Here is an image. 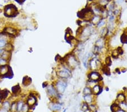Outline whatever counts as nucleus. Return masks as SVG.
<instances>
[{
	"mask_svg": "<svg viewBox=\"0 0 127 112\" xmlns=\"http://www.w3.org/2000/svg\"><path fill=\"white\" fill-rule=\"evenodd\" d=\"M55 75L58 78L64 80L70 79L72 76L71 69L64 63H60L58 68L55 70Z\"/></svg>",
	"mask_w": 127,
	"mask_h": 112,
	"instance_id": "nucleus-1",
	"label": "nucleus"
},
{
	"mask_svg": "<svg viewBox=\"0 0 127 112\" xmlns=\"http://www.w3.org/2000/svg\"><path fill=\"white\" fill-rule=\"evenodd\" d=\"M1 32L6 35L7 36L9 37L10 39H13L18 35L19 33V29L17 27H16L15 26L11 24H6L5 27L4 28L2 31Z\"/></svg>",
	"mask_w": 127,
	"mask_h": 112,
	"instance_id": "nucleus-2",
	"label": "nucleus"
},
{
	"mask_svg": "<svg viewBox=\"0 0 127 112\" xmlns=\"http://www.w3.org/2000/svg\"><path fill=\"white\" fill-rule=\"evenodd\" d=\"M18 9L14 4H9L4 7V15L9 18H15L18 15Z\"/></svg>",
	"mask_w": 127,
	"mask_h": 112,
	"instance_id": "nucleus-3",
	"label": "nucleus"
},
{
	"mask_svg": "<svg viewBox=\"0 0 127 112\" xmlns=\"http://www.w3.org/2000/svg\"><path fill=\"white\" fill-rule=\"evenodd\" d=\"M53 84L54 85L55 88H56V90L57 91L58 93L61 94V95H62L65 92L66 89L67 87V83L66 82V80L59 79V78L54 80Z\"/></svg>",
	"mask_w": 127,
	"mask_h": 112,
	"instance_id": "nucleus-4",
	"label": "nucleus"
},
{
	"mask_svg": "<svg viewBox=\"0 0 127 112\" xmlns=\"http://www.w3.org/2000/svg\"><path fill=\"white\" fill-rule=\"evenodd\" d=\"M37 101V97L36 93L33 92H30V93L26 97L25 102L29 107L32 108L33 107H35Z\"/></svg>",
	"mask_w": 127,
	"mask_h": 112,
	"instance_id": "nucleus-5",
	"label": "nucleus"
},
{
	"mask_svg": "<svg viewBox=\"0 0 127 112\" xmlns=\"http://www.w3.org/2000/svg\"><path fill=\"white\" fill-rule=\"evenodd\" d=\"M46 89L48 96L51 99L54 100L55 98H57V96L58 93L56 90V88H55L53 83L49 84L47 87L46 88Z\"/></svg>",
	"mask_w": 127,
	"mask_h": 112,
	"instance_id": "nucleus-6",
	"label": "nucleus"
},
{
	"mask_svg": "<svg viewBox=\"0 0 127 112\" xmlns=\"http://www.w3.org/2000/svg\"><path fill=\"white\" fill-rule=\"evenodd\" d=\"M88 78L89 80L94 82H99L102 80V77L97 71H91L88 74Z\"/></svg>",
	"mask_w": 127,
	"mask_h": 112,
	"instance_id": "nucleus-7",
	"label": "nucleus"
},
{
	"mask_svg": "<svg viewBox=\"0 0 127 112\" xmlns=\"http://www.w3.org/2000/svg\"><path fill=\"white\" fill-rule=\"evenodd\" d=\"M12 67L9 64L5 65H0V79H5V77L8 74Z\"/></svg>",
	"mask_w": 127,
	"mask_h": 112,
	"instance_id": "nucleus-8",
	"label": "nucleus"
},
{
	"mask_svg": "<svg viewBox=\"0 0 127 112\" xmlns=\"http://www.w3.org/2000/svg\"><path fill=\"white\" fill-rule=\"evenodd\" d=\"M11 39L1 32V35L0 36V49H4L6 44L9 42H11Z\"/></svg>",
	"mask_w": 127,
	"mask_h": 112,
	"instance_id": "nucleus-9",
	"label": "nucleus"
},
{
	"mask_svg": "<svg viewBox=\"0 0 127 112\" xmlns=\"http://www.w3.org/2000/svg\"><path fill=\"white\" fill-rule=\"evenodd\" d=\"M11 93L9 90L5 88V89H0V103H2L11 96Z\"/></svg>",
	"mask_w": 127,
	"mask_h": 112,
	"instance_id": "nucleus-10",
	"label": "nucleus"
},
{
	"mask_svg": "<svg viewBox=\"0 0 127 112\" xmlns=\"http://www.w3.org/2000/svg\"><path fill=\"white\" fill-rule=\"evenodd\" d=\"M22 91V89L21 86L18 83L13 85V86H12V87L11 88V95L17 97L20 94H21Z\"/></svg>",
	"mask_w": 127,
	"mask_h": 112,
	"instance_id": "nucleus-11",
	"label": "nucleus"
},
{
	"mask_svg": "<svg viewBox=\"0 0 127 112\" xmlns=\"http://www.w3.org/2000/svg\"><path fill=\"white\" fill-rule=\"evenodd\" d=\"M92 94L93 95H98L101 93L103 91V85H101L100 84H96L92 88Z\"/></svg>",
	"mask_w": 127,
	"mask_h": 112,
	"instance_id": "nucleus-12",
	"label": "nucleus"
},
{
	"mask_svg": "<svg viewBox=\"0 0 127 112\" xmlns=\"http://www.w3.org/2000/svg\"><path fill=\"white\" fill-rule=\"evenodd\" d=\"M32 83V79L29 76L26 75L23 76L22 81V84L24 88L28 87Z\"/></svg>",
	"mask_w": 127,
	"mask_h": 112,
	"instance_id": "nucleus-13",
	"label": "nucleus"
},
{
	"mask_svg": "<svg viewBox=\"0 0 127 112\" xmlns=\"http://www.w3.org/2000/svg\"><path fill=\"white\" fill-rule=\"evenodd\" d=\"M50 109L52 111L56 112L62 109V105L57 102H52L50 105Z\"/></svg>",
	"mask_w": 127,
	"mask_h": 112,
	"instance_id": "nucleus-14",
	"label": "nucleus"
},
{
	"mask_svg": "<svg viewBox=\"0 0 127 112\" xmlns=\"http://www.w3.org/2000/svg\"><path fill=\"white\" fill-rule=\"evenodd\" d=\"M109 33V29H108V28L107 27H105L102 28L101 29L100 32V36L101 38H105L106 37L108 36Z\"/></svg>",
	"mask_w": 127,
	"mask_h": 112,
	"instance_id": "nucleus-15",
	"label": "nucleus"
},
{
	"mask_svg": "<svg viewBox=\"0 0 127 112\" xmlns=\"http://www.w3.org/2000/svg\"><path fill=\"white\" fill-rule=\"evenodd\" d=\"M126 100V96L123 93H120L117 95L116 97V101L118 102V104H119L120 103H124Z\"/></svg>",
	"mask_w": 127,
	"mask_h": 112,
	"instance_id": "nucleus-16",
	"label": "nucleus"
},
{
	"mask_svg": "<svg viewBox=\"0 0 127 112\" xmlns=\"http://www.w3.org/2000/svg\"><path fill=\"white\" fill-rule=\"evenodd\" d=\"M11 56H12V52H9V51H5V50H4V52H3L0 55V57L5 59V60H7L8 61H10V60H11Z\"/></svg>",
	"mask_w": 127,
	"mask_h": 112,
	"instance_id": "nucleus-17",
	"label": "nucleus"
},
{
	"mask_svg": "<svg viewBox=\"0 0 127 112\" xmlns=\"http://www.w3.org/2000/svg\"><path fill=\"white\" fill-rule=\"evenodd\" d=\"M101 70L102 73L104 74L105 75H106L110 76L111 75V70L110 67L109 66H106V65H103Z\"/></svg>",
	"mask_w": 127,
	"mask_h": 112,
	"instance_id": "nucleus-18",
	"label": "nucleus"
},
{
	"mask_svg": "<svg viewBox=\"0 0 127 112\" xmlns=\"http://www.w3.org/2000/svg\"><path fill=\"white\" fill-rule=\"evenodd\" d=\"M93 96L94 95H93V94L92 95H84L85 102L87 103L88 104H92L93 102V100H94Z\"/></svg>",
	"mask_w": 127,
	"mask_h": 112,
	"instance_id": "nucleus-19",
	"label": "nucleus"
},
{
	"mask_svg": "<svg viewBox=\"0 0 127 112\" xmlns=\"http://www.w3.org/2000/svg\"><path fill=\"white\" fill-rule=\"evenodd\" d=\"M11 102H10V100H6L4 101L3 102L1 103V107H3V108L5 109L9 110L10 106H11Z\"/></svg>",
	"mask_w": 127,
	"mask_h": 112,
	"instance_id": "nucleus-20",
	"label": "nucleus"
},
{
	"mask_svg": "<svg viewBox=\"0 0 127 112\" xmlns=\"http://www.w3.org/2000/svg\"><path fill=\"white\" fill-rule=\"evenodd\" d=\"M25 103V101L23 99H19L17 100V112H21L23 105Z\"/></svg>",
	"mask_w": 127,
	"mask_h": 112,
	"instance_id": "nucleus-21",
	"label": "nucleus"
},
{
	"mask_svg": "<svg viewBox=\"0 0 127 112\" xmlns=\"http://www.w3.org/2000/svg\"><path fill=\"white\" fill-rule=\"evenodd\" d=\"M10 112H17V100L11 102L10 107Z\"/></svg>",
	"mask_w": 127,
	"mask_h": 112,
	"instance_id": "nucleus-22",
	"label": "nucleus"
},
{
	"mask_svg": "<svg viewBox=\"0 0 127 112\" xmlns=\"http://www.w3.org/2000/svg\"><path fill=\"white\" fill-rule=\"evenodd\" d=\"M4 50L5 51H9V52H13V50H14V45L12 43V42H9L6 44L5 48H4Z\"/></svg>",
	"mask_w": 127,
	"mask_h": 112,
	"instance_id": "nucleus-23",
	"label": "nucleus"
},
{
	"mask_svg": "<svg viewBox=\"0 0 127 112\" xmlns=\"http://www.w3.org/2000/svg\"><path fill=\"white\" fill-rule=\"evenodd\" d=\"M120 109V106L119 104L116 103H114V104L111 106V110L112 112H118Z\"/></svg>",
	"mask_w": 127,
	"mask_h": 112,
	"instance_id": "nucleus-24",
	"label": "nucleus"
},
{
	"mask_svg": "<svg viewBox=\"0 0 127 112\" xmlns=\"http://www.w3.org/2000/svg\"><path fill=\"white\" fill-rule=\"evenodd\" d=\"M83 94L84 95H92V88L88 86H86L83 89Z\"/></svg>",
	"mask_w": 127,
	"mask_h": 112,
	"instance_id": "nucleus-25",
	"label": "nucleus"
},
{
	"mask_svg": "<svg viewBox=\"0 0 127 112\" xmlns=\"http://www.w3.org/2000/svg\"><path fill=\"white\" fill-rule=\"evenodd\" d=\"M112 64V60H111V57L110 56H108L106 57L105 59V65H106V66H110Z\"/></svg>",
	"mask_w": 127,
	"mask_h": 112,
	"instance_id": "nucleus-26",
	"label": "nucleus"
},
{
	"mask_svg": "<svg viewBox=\"0 0 127 112\" xmlns=\"http://www.w3.org/2000/svg\"><path fill=\"white\" fill-rule=\"evenodd\" d=\"M120 42L122 44H127V34L125 33H122L120 36Z\"/></svg>",
	"mask_w": 127,
	"mask_h": 112,
	"instance_id": "nucleus-27",
	"label": "nucleus"
},
{
	"mask_svg": "<svg viewBox=\"0 0 127 112\" xmlns=\"http://www.w3.org/2000/svg\"><path fill=\"white\" fill-rule=\"evenodd\" d=\"M119 56H120V54L117 49H114L113 51H111V56L113 57V58H117L118 57H119Z\"/></svg>",
	"mask_w": 127,
	"mask_h": 112,
	"instance_id": "nucleus-28",
	"label": "nucleus"
},
{
	"mask_svg": "<svg viewBox=\"0 0 127 112\" xmlns=\"http://www.w3.org/2000/svg\"><path fill=\"white\" fill-rule=\"evenodd\" d=\"M105 24H106V22H105L103 19H102L98 22V23L96 26H97V27L98 28H100L104 27V26L105 25Z\"/></svg>",
	"mask_w": 127,
	"mask_h": 112,
	"instance_id": "nucleus-29",
	"label": "nucleus"
},
{
	"mask_svg": "<svg viewBox=\"0 0 127 112\" xmlns=\"http://www.w3.org/2000/svg\"><path fill=\"white\" fill-rule=\"evenodd\" d=\"M30 109V107H29V106L26 104V102L23 105L22 108L21 112H28L29 110Z\"/></svg>",
	"mask_w": 127,
	"mask_h": 112,
	"instance_id": "nucleus-30",
	"label": "nucleus"
},
{
	"mask_svg": "<svg viewBox=\"0 0 127 112\" xmlns=\"http://www.w3.org/2000/svg\"><path fill=\"white\" fill-rule=\"evenodd\" d=\"M97 106L95 104H90L89 105V109L90 110V111L91 112H95V111L97 110Z\"/></svg>",
	"mask_w": 127,
	"mask_h": 112,
	"instance_id": "nucleus-31",
	"label": "nucleus"
},
{
	"mask_svg": "<svg viewBox=\"0 0 127 112\" xmlns=\"http://www.w3.org/2000/svg\"><path fill=\"white\" fill-rule=\"evenodd\" d=\"M81 109V110H82L83 112L87 111V110L89 109V105H88V104L87 103H86L85 102H84V103H83Z\"/></svg>",
	"mask_w": 127,
	"mask_h": 112,
	"instance_id": "nucleus-32",
	"label": "nucleus"
},
{
	"mask_svg": "<svg viewBox=\"0 0 127 112\" xmlns=\"http://www.w3.org/2000/svg\"><path fill=\"white\" fill-rule=\"evenodd\" d=\"M9 62L7 60L0 57V65H5L9 64Z\"/></svg>",
	"mask_w": 127,
	"mask_h": 112,
	"instance_id": "nucleus-33",
	"label": "nucleus"
},
{
	"mask_svg": "<svg viewBox=\"0 0 127 112\" xmlns=\"http://www.w3.org/2000/svg\"><path fill=\"white\" fill-rule=\"evenodd\" d=\"M49 84V82H44L43 83H42V87H43L44 88H46L48 86V85Z\"/></svg>",
	"mask_w": 127,
	"mask_h": 112,
	"instance_id": "nucleus-34",
	"label": "nucleus"
},
{
	"mask_svg": "<svg viewBox=\"0 0 127 112\" xmlns=\"http://www.w3.org/2000/svg\"><path fill=\"white\" fill-rule=\"evenodd\" d=\"M0 112H10L9 110L5 109L3 108L2 107H0Z\"/></svg>",
	"mask_w": 127,
	"mask_h": 112,
	"instance_id": "nucleus-35",
	"label": "nucleus"
},
{
	"mask_svg": "<svg viewBox=\"0 0 127 112\" xmlns=\"http://www.w3.org/2000/svg\"><path fill=\"white\" fill-rule=\"evenodd\" d=\"M15 1H17L18 3H19V4H23V3L26 0H15Z\"/></svg>",
	"mask_w": 127,
	"mask_h": 112,
	"instance_id": "nucleus-36",
	"label": "nucleus"
},
{
	"mask_svg": "<svg viewBox=\"0 0 127 112\" xmlns=\"http://www.w3.org/2000/svg\"><path fill=\"white\" fill-rule=\"evenodd\" d=\"M118 112H124V111H123V110H122V109H120V110H119V111H118Z\"/></svg>",
	"mask_w": 127,
	"mask_h": 112,
	"instance_id": "nucleus-37",
	"label": "nucleus"
},
{
	"mask_svg": "<svg viewBox=\"0 0 127 112\" xmlns=\"http://www.w3.org/2000/svg\"><path fill=\"white\" fill-rule=\"evenodd\" d=\"M125 103H126V104L127 105V98H126V100H125Z\"/></svg>",
	"mask_w": 127,
	"mask_h": 112,
	"instance_id": "nucleus-38",
	"label": "nucleus"
},
{
	"mask_svg": "<svg viewBox=\"0 0 127 112\" xmlns=\"http://www.w3.org/2000/svg\"><path fill=\"white\" fill-rule=\"evenodd\" d=\"M67 109H65L63 110V112H66V111H67Z\"/></svg>",
	"mask_w": 127,
	"mask_h": 112,
	"instance_id": "nucleus-39",
	"label": "nucleus"
}]
</instances>
